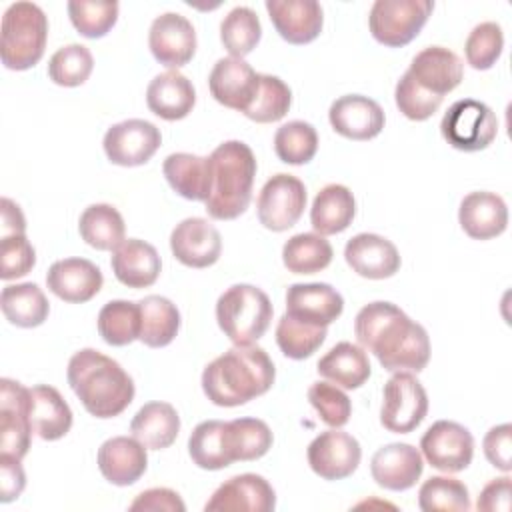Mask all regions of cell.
I'll return each mask as SVG.
<instances>
[{"instance_id":"obj_1","label":"cell","mask_w":512,"mask_h":512,"mask_svg":"<svg viewBox=\"0 0 512 512\" xmlns=\"http://www.w3.org/2000/svg\"><path fill=\"white\" fill-rule=\"evenodd\" d=\"M354 334L358 346L372 352L390 372H420L430 360V338L422 324L414 322L392 302H370L356 314Z\"/></svg>"},{"instance_id":"obj_2","label":"cell","mask_w":512,"mask_h":512,"mask_svg":"<svg viewBox=\"0 0 512 512\" xmlns=\"http://www.w3.org/2000/svg\"><path fill=\"white\" fill-rule=\"evenodd\" d=\"M274 380L276 368L264 348L234 346L204 368L202 390L212 404L234 408L266 394Z\"/></svg>"},{"instance_id":"obj_3","label":"cell","mask_w":512,"mask_h":512,"mask_svg":"<svg viewBox=\"0 0 512 512\" xmlns=\"http://www.w3.org/2000/svg\"><path fill=\"white\" fill-rule=\"evenodd\" d=\"M66 378L84 410L96 418H114L134 400L132 376L94 348H82L70 358Z\"/></svg>"},{"instance_id":"obj_4","label":"cell","mask_w":512,"mask_h":512,"mask_svg":"<svg viewBox=\"0 0 512 512\" xmlns=\"http://www.w3.org/2000/svg\"><path fill=\"white\" fill-rule=\"evenodd\" d=\"M256 156L240 140H226L210 154L212 186L206 198V212L214 220H234L246 212L252 200Z\"/></svg>"},{"instance_id":"obj_5","label":"cell","mask_w":512,"mask_h":512,"mask_svg":"<svg viewBox=\"0 0 512 512\" xmlns=\"http://www.w3.org/2000/svg\"><path fill=\"white\" fill-rule=\"evenodd\" d=\"M268 294L252 284H234L216 302V320L234 346H250L260 340L272 322Z\"/></svg>"},{"instance_id":"obj_6","label":"cell","mask_w":512,"mask_h":512,"mask_svg":"<svg viewBox=\"0 0 512 512\" xmlns=\"http://www.w3.org/2000/svg\"><path fill=\"white\" fill-rule=\"evenodd\" d=\"M48 18L34 2H14L2 16L0 56L8 70H28L44 56Z\"/></svg>"},{"instance_id":"obj_7","label":"cell","mask_w":512,"mask_h":512,"mask_svg":"<svg viewBox=\"0 0 512 512\" xmlns=\"http://www.w3.org/2000/svg\"><path fill=\"white\" fill-rule=\"evenodd\" d=\"M432 10L430 0H376L368 14V28L376 42L402 48L420 34Z\"/></svg>"},{"instance_id":"obj_8","label":"cell","mask_w":512,"mask_h":512,"mask_svg":"<svg viewBox=\"0 0 512 512\" xmlns=\"http://www.w3.org/2000/svg\"><path fill=\"white\" fill-rule=\"evenodd\" d=\"M440 134L456 150L478 152L494 142L498 134V118L488 104L474 98H462L442 116Z\"/></svg>"},{"instance_id":"obj_9","label":"cell","mask_w":512,"mask_h":512,"mask_svg":"<svg viewBox=\"0 0 512 512\" xmlns=\"http://www.w3.org/2000/svg\"><path fill=\"white\" fill-rule=\"evenodd\" d=\"M428 414V394L420 380L404 370L394 372L384 384L380 424L388 432L408 434L416 430Z\"/></svg>"},{"instance_id":"obj_10","label":"cell","mask_w":512,"mask_h":512,"mask_svg":"<svg viewBox=\"0 0 512 512\" xmlns=\"http://www.w3.org/2000/svg\"><path fill=\"white\" fill-rule=\"evenodd\" d=\"M306 208V186L300 178L278 172L262 186L256 212L264 228L272 232H284L292 228Z\"/></svg>"},{"instance_id":"obj_11","label":"cell","mask_w":512,"mask_h":512,"mask_svg":"<svg viewBox=\"0 0 512 512\" xmlns=\"http://www.w3.org/2000/svg\"><path fill=\"white\" fill-rule=\"evenodd\" d=\"M30 388L16 380H0V454L22 460L32 444Z\"/></svg>"},{"instance_id":"obj_12","label":"cell","mask_w":512,"mask_h":512,"mask_svg":"<svg viewBox=\"0 0 512 512\" xmlns=\"http://www.w3.org/2000/svg\"><path fill=\"white\" fill-rule=\"evenodd\" d=\"M420 450L432 468L446 474L462 472L472 462L474 436L458 422L438 420L420 438Z\"/></svg>"},{"instance_id":"obj_13","label":"cell","mask_w":512,"mask_h":512,"mask_svg":"<svg viewBox=\"0 0 512 512\" xmlns=\"http://www.w3.org/2000/svg\"><path fill=\"white\" fill-rule=\"evenodd\" d=\"M162 144L160 130L142 118L122 120L112 124L102 140L106 158L116 166H142Z\"/></svg>"},{"instance_id":"obj_14","label":"cell","mask_w":512,"mask_h":512,"mask_svg":"<svg viewBox=\"0 0 512 512\" xmlns=\"http://www.w3.org/2000/svg\"><path fill=\"white\" fill-rule=\"evenodd\" d=\"M308 464L312 472L324 480H342L356 472L362 448L360 442L338 428L320 432L308 444Z\"/></svg>"},{"instance_id":"obj_15","label":"cell","mask_w":512,"mask_h":512,"mask_svg":"<svg viewBox=\"0 0 512 512\" xmlns=\"http://www.w3.org/2000/svg\"><path fill=\"white\" fill-rule=\"evenodd\" d=\"M148 46L160 64L178 70L188 64L196 52V30L186 16L164 12L150 24Z\"/></svg>"},{"instance_id":"obj_16","label":"cell","mask_w":512,"mask_h":512,"mask_svg":"<svg viewBox=\"0 0 512 512\" xmlns=\"http://www.w3.org/2000/svg\"><path fill=\"white\" fill-rule=\"evenodd\" d=\"M212 98L232 110L246 112L260 88V74L244 58H220L208 76Z\"/></svg>"},{"instance_id":"obj_17","label":"cell","mask_w":512,"mask_h":512,"mask_svg":"<svg viewBox=\"0 0 512 512\" xmlns=\"http://www.w3.org/2000/svg\"><path fill=\"white\" fill-rule=\"evenodd\" d=\"M276 508V492L260 474H238L222 482L210 500L206 512H270Z\"/></svg>"},{"instance_id":"obj_18","label":"cell","mask_w":512,"mask_h":512,"mask_svg":"<svg viewBox=\"0 0 512 512\" xmlns=\"http://www.w3.org/2000/svg\"><path fill=\"white\" fill-rule=\"evenodd\" d=\"M328 120L336 134L364 142L382 132L386 116L376 100L362 94H346L330 104Z\"/></svg>"},{"instance_id":"obj_19","label":"cell","mask_w":512,"mask_h":512,"mask_svg":"<svg viewBox=\"0 0 512 512\" xmlns=\"http://www.w3.org/2000/svg\"><path fill=\"white\" fill-rule=\"evenodd\" d=\"M174 258L188 268H208L218 262L222 252L220 232L206 218H186L170 234Z\"/></svg>"},{"instance_id":"obj_20","label":"cell","mask_w":512,"mask_h":512,"mask_svg":"<svg viewBox=\"0 0 512 512\" xmlns=\"http://www.w3.org/2000/svg\"><path fill=\"white\" fill-rule=\"evenodd\" d=\"M406 72L418 88L444 98L462 82L464 64L456 52L444 46H428L412 58Z\"/></svg>"},{"instance_id":"obj_21","label":"cell","mask_w":512,"mask_h":512,"mask_svg":"<svg viewBox=\"0 0 512 512\" xmlns=\"http://www.w3.org/2000/svg\"><path fill=\"white\" fill-rule=\"evenodd\" d=\"M344 310L342 294L326 282L292 284L286 290V314L310 326H328Z\"/></svg>"},{"instance_id":"obj_22","label":"cell","mask_w":512,"mask_h":512,"mask_svg":"<svg viewBox=\"0 0 512 512\" xmlns=\"http://www.w3.org/2000/svg\"><path fill=\"white\" fill-rule=\"evenodd\" d=\"M346 264L362 278L384 280L400 270V252L384 236L372 232H360L352 236L344 246Z\"/></svg>"},{"instance_id":"obj_23","label":"cell","mask_w":512,"mask_h":512,"mask_svg":"<svg viewBox=\"0 0 512 512\" xmlns=\"http://www.w3.org/2000/svg\"><path fill=\"white\" fill-rule=\"evenodd\" d=\"M424 460L418 448L406 442H392L378 448L370 460V474L374 482L392 492L412 488L422 476Z\"/></svg>"},{"instance_id":"obj_24","label":"cell","mask_w":512,"mask_h":512,"mask_svg":"<svg viewBox=\"0 0 512 512\" xmlns=\"http://www.w3.org/2000/svg\"><path fill=\"white\" fill-rule=\"evenodd\" d=\"M104 284L100 268L86 258L56 260L46 274L48 290L64 302L84 304L92 300Z\"/></svg>"},{"instance_id":"obj_25","label":"cell","mask_w":512,"mask_h":512,"mask_svg":"<svg viewBox=\"0 0 512 512\" xmlns=\"http://www.w3.org/2000/svg\"><path fill=\"white\" fill-rule=\"evenodd\" d=\"M266 10L288 44H308L322 32L324 12L316 0H266Z\"/></svg>"},{"instance_id":"obj_26","label":"cell","mask_w":512,"mask_h":512,"mask_svg":"<svg viewBox=\"0 0 512 512\" xmlns=\"http://www.w3.org/2000/svg\"><path fill=\"white\" fill-rule=\"evenodd\" d=\"M146 446L134 436H114L98 448V468L114 486H130L138 482L148 468Z\"/></svg>"},{"instance_id":"obj_27","label":"cell","mask_w":512,"mask_h":512,"mask_svg":"<svg viewBox=\"0 0 512 512\" xmlns=\"http://www.w3.org/2000/svg\"><path fill=\"white\" fill-rule=\"evenodd\" d=\"M458 222L462 230L474 240L496 238L508 226L506 202L496 192H470L460 202Z\"/></svg>"},{"instance_id":"obj_28","label":"cell","mask_w":512,"mask_h":512,"mask_svg":"<svg viewBox=\"0 0 512 512\" xmlns=\"http://www.w3.org/2000/svg\"><path fill=\"white\" fill-rule=\"evenodd\" d=\"M110 266L120 284L128 288H148L158 280L162 260L152 244L128 238L112 250Z\"/></svg>"},{"instance_id":"obj_29","label":"cell","mask_w":512,"mask_h":512,"mask_svg":"<svg viewBox=\"0 0 512 512\" xmlns=\"http://www.w3.org/2000/svg\"><path fill=\"white\" fill-rule=\"evenodd\" d=\"M146 104L150 112L162 120H182L196 104V90L182 72L166 70L150 80L146 88Z\"/></svg>"},{"instance_id":"obj_30","label":"cell","mask_w":512,"mask_h":512,"mask_svg":"<svg viewBox=\"0 0 512 512\" xmlns=\"http://www.w3.org/2000/svg\"><path fill=\"white\" fill-rule=\"evenodd\" d=\"M162 172L176 194H180L186 200L206 202L212 186L210 156L174 152L166 156Z\"/></svg>"},{"instance_id":"obj_31","label":"cell","mask_w":512,"mask_h":512,"mask_svg":"<svg viewBox=\"0 0 512 512\" xmlns=\"http://www.w3.org/2000/svg\"><path fill=\"white\" fill-rule=\"evenodd\" d=\"M30 422L42 440H60L72 428V410L62 394L48 384L30 388Z\"/></svg>"},{"instance_id":"obj_32","label":"cell","mask_w":512,"mask_h":512,"mask_svg":"<svg viewBox=\"0 0 512 512\" xmlns=\"http://www.w3.org/2000/svg\"><path fill=\"white\" fill-rule=\"evenodd\" d=\"M316 370L328 382L356 390L370 378V360L362 346L352 342H338L316 364Z\"/></svg>"},{"instance_id":"obj_33","label":"cell","mask_w":512,"mask_h":512,"mask_svg":"<svg viewBox=\"0 0 512 512\" xmlns=\"http://www.w3.org/2000/svg\"><path fill=\"white\" fill-rule=\"evenodd\" d=\"M356 216V198L344 184H326L310 208V224L316 234L330 236L344 232Z\"/></svg>"},{"instance_id":"obj_34","label":"cell","mask_w":512,"mask_h":512,"mask_svg":"<svg viewBox=\"0 0 512 512\" xmlns=\"http://www.w3.org/2000/svg\"><path fill=\"white\" fill-rule=\"evenodd\" d=\"M130 432L148 450H164L178 438L180 416L168 402H148L134 414Z\"/></svg>"},{"instance_id":"obj_35","label":"cell","mask_w":512,"mask_h":512,"mask_svg":"<svg viewBox=\"0 0 512 512\" xmlns=\"http://www.w3.org/2000/svg\"><path fill=\"white\" fill-rule=\"evenodd\" d=\"M0 308L6 320L18 328H36L50 314V302L34 282L8 284L0 294Z\"/></svg>"},{"instance_id":"obj_36","label":"cell","mask_w":512,"mask_h":512,"mask_svg":"<svg viewBox=\"0 0 512 512\" xmlns=\"http://www.w3.org/2000/svg\"><path fill=\"white\" fill-rule=\"evenodd\" d=\"M140 306V342L148 348L168 346L180 330V312L164 296L150 294L138 300Z\"/></svg>"},{"instance_id":"obj_37","label":"cell","mask_w":512,"mask_h":512,"mask_svg":"<svg viewBox=\"0 0 512 512\" xmlns=\"http://www.w3.org/2000/svg\"><path fill=\"white\" fill-rule=\"evenodd\" d=\"M188 454L202 470H222L234 462L228 444V422L204 420L188 438Z\"/></svg>"},{"instance_id":"obj_38","label":"cell","mask_w":512,"mask_h":512,"mask_svg":"<svg viewBox=\"0 0 512 512\" xmlns=\"http://www.w3.org/2000/svg\"><path fill=\"white\" fill-rule=\"evenodd\" d=\"M82 240L96 250H116L126 238L122 214L112 204H90L78 220Z\"/></svg>"},{"instance_id":"obj_39","label":"cell","mask_w":512,"mask_h":512,"mask_svg":"<svg viewBox=\"0 0 512 512\" xmlns=\"http://www.w3.org/2000/svg\"><path fill=\"white\" fill-rule=\"evenodd\" d=\"M332 256L330 242L316 232L294 234L282 246V262L292 274H316L330 266Z\"/></svg>"},{"instance_id":"obj_40","label":"cell","mask_w":512,"mask_h":512,"mask_svg":"<svg viewBox=\"0 0 512 512\" xmlns=\"http://www.w3.org/2000/svg\"><path fill=\"white\" fill-rule=\"evenodd\" d=\"M98 334L110 346H126L140 338V306L130 300H110L98 312Z\"/></svg>"},{"instance_id":"obj_41","label":"cell","mask_w":512,"mask_h":512,"mask_svg":"<svg viewBox=\"0 0 512 512\" xmlns=\"http://www.w3.org/2000/svg\"><path fill=\"white\" fill-rule=\"evenodd\" d=\"M262 38V24L256 12L248 6L232 8L220 24V42L232 58L250 54Z\"/></svg>"},{"instance_id":"obj_42","label":"cell","mask_w":512,"mask_h":512,"mask_svg":"<svg viewBox=\"0 0 512 512\" xmlns=\"http://www.w3.org/2000/svg\"><path fill=\"white\" fill-rule=\"evenodd\" d=\"M274 436L260 418H236L228 422V444L234 462L262 458L272 448Z\"/></svg>"},{"instance_id":"obj_43","label":"cell","mask_w":512,"mask_h":512,"mask_svg":"<svg viewBox=\"0 0 512 512\" xmlns=\"http://www.w3.org/2000/svg\"><path fill=\"white\" fill-rule=\"evenodd\" d=\"M318 150L316 128L304 120H290L274 134V152L284 164H308Z\"/></svg>"},{"instance_id":"obj_44","label":"cell","mask_w":512,"mask_h":512,"mask_svg":"<svg viewBox=\"0 0 512 512\" xmlns=\"http://www.w3.org/2000/svg\"><path fill=\"white\" fill-rule=\"evenodd\" d=\"M418 506L424 512H466L470 494L458 478L432 476L418 490Z\"/></svg>"},{"instance_id":"obj_45","label":"cell","mask_w":512,"mask_h":512,"mask_svg":"<svg viewBox=\"0 0 512 512\" xmlns=\"http://www.w3.org/2000/svg\"><path fill=\"white\" fill-rule=\"evenodd\" d=\"M326 340L324 326H310L284 314L276 324V344L286 358H310Z\"/></svg>"},{"instance_id":"obj_46","label":"cell","mask_w":512,"mask_h":512,"mask_svg":"<svg viewBox=\"0 0 512 512\" xmlns=\"http://www.w3.org/2000/svg\"><path fill=\"white\" fill-rule=\"evenodd\" d=\"M292 106L290 86L272 74H260V88L252 106L244 112L246 118L258 124L278 122Z\"/></svg>"},{"instance_id":"obj_47","label":"cell","mask_w":512,"mask_h":512,"mask_svg":"<svg viewBox=\"0 0 512 512\" xmlns=\"http://www.w3.org/2000/svg\"><path fill=\"white\" fill-rule=\"evenodd\" d=\"M94 68L92 52L82 44H68L58 48L48 60V78L66 88L84 84Z\"/></svg>"},{"instance_id":"obj_48","label":"cell","mask_w":512,"mask_h":512,"mask_svg":"<svg viewBox=\"0 0 512 512\" xmlns=\"http://www.w3.org/2000/svg\"><path fill=\"white\" fill-rule=\"evenodd\" d=\"M68 16L72 26L84 38H102L106 36L118 20V2H94V0H70Z\"/></svg>"},{"instance_id":"obj_49","label":"cell","mask_w":512,"mask_h":512,"mask_svg":"<svg viewBox=\"0 0 512 512\" xmlns=\"http://www.w3.org/2000/svg\"><path fill=\"white\" fill-rule=\"evenodd\" d=\"M504 50V32L498 22L476 24L464 44L466 62L474 70H490Z\"/></svg>"},{"instance_id":"obj_50","label":"cell","mask_w":512,"mask_h":512,"mask_svg":"<svg viewBox=\"0 0 512 512\" xmlns=\"http://www.w3.org/2000/svg\"><path fill=\"white\" fill-rule=\"evenodd\" d=\"M308 400L320 420L330 428H342L352 414V402L346 392L332 382H314L308 388Z\"/></svg>"},{"instance_id":"obj_51","label":"cell","mask_w":512,"mask_h":512,"mask_svg":"<svg viewBox=\"0 0 512 512\" xmlns=\"http://www.w3.org/2000/svg\"><path fill=\"white\" fill-rule=\"evenodd\" d=\"M394 100L398 110L414 122H424L430 116H434V112L440 108L444 98H438L434 94L424 92L422 88H418L414 84V80L408 76V72H404L400 76V80L396 82L394 88Z\"/></svg>"},{"instance_id":"obj_52","label":"cell","mask_w":512,"mask_h":512,"mask_svg":"<svg viewBox=\"0 0 512 512\" xmlns=\"http://www.w3.org/2000/svg\"><path fill=\"white\" fill-rule=\"evenodd\" d=\"M36 264V250L26 234L0 236V278L14 280L26 276Z\"/></svg>"},{"instance_id":"obj_53","label":"cell","mask_w":512,"mask_h":512,"mask_svg":"<svg viewBox=\"0 0 512 512\" xmlns=\"http://www.w3.org/2000/svg\"><path fill=\"white\" fill-rule=\"evenodd\" d=\"M482 448H484L486 460L494 468H498L502 472H510V468H512V426L508 422L492 426L482 440Z\"/></svg>"},{"instance_id":"obj_54","label":"cell","mask_w":512,"mask_h":512,"mask_svg":"<svg viewBox=\"0 0 512 512\" xmlns=\"http://www.w3.org/2000/svg\"><path fill=\"white\" fill-rule=\"evenodd\" d=\"M130 510H162V512H184L186 506L178 492L170 488H148L140 492L134 502L130 504Z\"/></svg>"},{"instance_id":"obj_55","label":"cell","mask_w":512,"mask_h":512,"mask_svg":"<svg viewBox=\"0 0 512 512\" xmlns=\"http://www.w3.org/2000/svg\"><path fill=\"white\" fill-rule=\"evenodd\" d=\"M26 486V474L18 458L0 454V500L12 502L16 500Z\"/></svg>"},{"instance_id":"obj_56","label":"cell","mask_w":512,"mask_h":512,"mask_svg":"<svg viewBox=\"0 0 512 512\" xmlns=\"http://www.w3.org/2000/svg\"><path fill=\"white\" fill-rule=\"evenodd\" d=\"M476 508L482 512H508L510 510V476L490 480L478 500Z\"/></svg>"},{"instance_id":"obj_57","label":"cell","mask_w":512,"mask_h":512,"mask_svg":"<svg viewBox=\"0 0 512 512\" xmlns=\"http://www.w3.org/2000/svg\"><path fill=\"white\" fill-rule=\"evenodd\" d=\"M0 210H2V224H0V236H10V234H24L26 232V220L16 202L10 198L0 200Z\"/></svg>"}]
</instances>
